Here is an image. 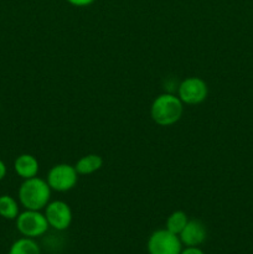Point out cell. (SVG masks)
Instances as JSON below:
<instances>
[{
  "instance_id": "8fae6325",
  "label": "cell",
  "mask_w": 253,
  "mask_h": 254,
  "mask_svg": "<svg viewBox=\"0 0 253 254\" xmlns=\"http://www.w3.org/2000/svg\"><path fill=\"white\" fill-rule=\"evenodd\" d=\"M189 222L188 216L183 211H175L169 216L168 221H166V230L170 231L174 235H180L181 231L185 228L186 223Z\"/></svg>"
},
{
  "instance_id": "52a82bcc",
  "label": "cell",
  "mask_w": 253,
  "mask_h": 254,
  "mask_svg": "<svg viewBox=\"0 0 253 254\" xmlns=\"http://www.w3.org/2000/svg\"><path fill=\"white\" fill-rule=\"evenodd\" d=\"M49 226L57 231H63L69 227L72 222V211L63 201H54L47 203L45 212Z\"/></svg>"
},
{
  "instance_id": "5bb4252c",
  "label": "cell",
  "mask_w": 253,
  "mask_h": 254,
  "mask_svg": "<svg viewBox=\"0 0 253 254\" xmlns=\"http://www.w3.org/2000/svg\"><path fill=\"white\" fill-rule=\"evenodd\" d=\"M67 1L71 2L72 5H76V6H86V5L92 4L94 0H67Z\"/></svg>"
},
{
  "instance_id": "9c48e42d",
  "label": "cell",
  "mask_w": 253,
  "mask_h": 254,
  "mask_svg": "<svg viewBox=\"0 0 253 254\" xmlns=\"http://www.w3.org/2000/svg\"><path fill=\"white\" fill-rule=\"evenodd\" d=\"M14 166L17 175L21 176L25 180L35 178L39 173V161L30 154H22V155L17 156Z\"/></svg>"
},
{
  "instance_id": "9a60e30c",
  "label": "cell",
  "mask_w": 253,
  "mask_h": 254,
  "mask_svg": "<svg viewBox=\"0 0 253 254\" xmlns=\"http://www.w3.org/2000/svg\"><path fill=\"white\" fill-rule=\"evenodd\" d=\"M180 254H205L197 247H188L185 251H181Z\"/></svg>"
},
{
  "instance_id": "5b68a950",
  "label": "cell",
  "mask_w": 253,
  "mask_h": 254,
  "mask_svg": "<svg viewBox=\"0 0 253 254\" xmlns=\"http://www.w3.org/2000/svg\"><path fill=\"white\" fill-rule=\"evenodd\" d=\"M77 175L78 173L74 166L59 164L50 170L49 176H47V184L52 190L63 192V191H68L74 188V185L77 184V179H78Z\"/></svg>"
},
{
  "instance_id": "7a4b0ae2",
  "label": "cell",
  "mask_w": 253,
  "mask_h": 254,
  "mask_svg": "<svg viewBox=\"0 0 253 254\" xmlns=\"http://www.w3.org/2000/svg\"><path fill=\"white\" fill-rule=\"evenodd\" d=\"M51 196V188L46 181L39 178L26 179L19 190L20 202L27 210L40 211L47 206Z\"/></svg>"
},
{
  "instance_id": "3957f363",
  "label": "cell",
  "mask_w": 253,
  "mask_h": 254,
  "mask_svg": "<svg viewBox=\"0 0 253 254\" xmlns=\"http://www.w3.org/2000/svg\"><path fill=\"white\" fill-rule=\"evenodd\" d=\"M149 254H180L181 241L168 230L155 231L148 241Z\"/></svg>"
},
{
  "instance_id": "ba28073f",
  "label": "cell",
  "mask_w": 253,
  "mask_h": 254,
  "mask_svg": "<svg viewBox=\"0 0 253 254\" xmlns=\"http://www.w3.org/2000/svg\"><path fill=\"white\" fill-rule=\"evenodd\" d=\"M179 236H180L181 243L188 247H197L206 240V228L200 221H189Z\"/></svg>"
},
{
  "instance_id": "7c38bea8",
  "label": "cell",
  "mask_w": 253,
  "mask_h": 254,
  "mask_svg": "<svg viewBox=\"0 0 253 254\" xmlns=\"http://www.w3.org/2000/svg\"><path fill=\"white\" fill-rule=\"evenodd\" d=\"M9 254H40V248L31 238H21L10 248Z\"/></svg>"
},
{
  "instance_id": "6da1fadb",
  "label": "cell",
  "mask_w": 253,
  "mask_h": 254,
  "mask_svg": "<svg viewBox=\"0 0 253 254\" xmlns=\"http://www.w3.org/2000/svg\"><path fill=\"white\" fill-rule=\"evenodd\" d=\"M183 102L179 97L170 93L160 94L151 104V118L161 127H169L180 121L183 116Z\"/></svg>"
},
{
  "instance_id": "30bf717a",
  "label": "cell",
  "mask_w": 253,
  "mask_h": 254,
  "mask_svg": "<svg viewBox=\"0 0 253 254\" xmlns=\"http://www.w3.org/2000/svg\"><path fill=\"white\" fill-rule=\"evenodd\" d=\"M102 165H103V160L101 156L96 155V154H89V155L79 159L74 168L79 175H89V174H93L99 170Z\"/></svg>"
},
{
  "instance_id": "8992f818",
  "label": "cell",
  "mask_w": 253,
  "mask_h": 254,
  "mask_svg": "<svg viewBox=\"0 0 253 254\" xmlns=\"http://www.w3.org/2000/svg\"><path fill=\"white\" fill-rule=\"evenodd\" d=\"M208 88L206 82L198 77H189L179 86V98L186 104H200L206 99Z\"/></svg>"
},
{
  "instance_id": "277c9868",
  "label": "cell",
  "mask_w": 253,
  "mask_h": 254,
  "mask_svg": "<svg viewBox=\"0 0 253 254\" xmlns=\"http://www.w3.org/2000/svg\"><path fill=\"white\" fill-rule=\"evenodd\" d=\"M16 227L21 235L26 236L27 238H35L46 232L49 222L45 215H41L39 211L27 210L17 216Z\"/></svg>"
},
{
  "instance_id": "2e32d148",
  "label": "cell",
  "mask_w": 253,
  "mask_h": 254,
  "mask_svg": "<svg viewBox=\"0 0 253 254\" xmlns=\"http://www.w3.org/2000/svg\"><path fill=\"white\" fill-rule=\"evenodd\" d=\"M5 174H6V166H5V164L0 160V180L4 179Z\"/></svg>"
},
{
  "instance_id": "4fadbf2b",
  "label": "cell",
  "mask_w": 253,
  "mask_h": 254,
  "mask_svg": "<svg viewBox=\"0 0 253 254\" xmlns=\"http://www.w3.org/2000/svg\"><path fill=\"white\" fill-rule=\"evenodd\" d=\"M0 216L7 220H14L19 216V207L16 201L10 196H0Z\"/></svg>"
}]
</instances>
